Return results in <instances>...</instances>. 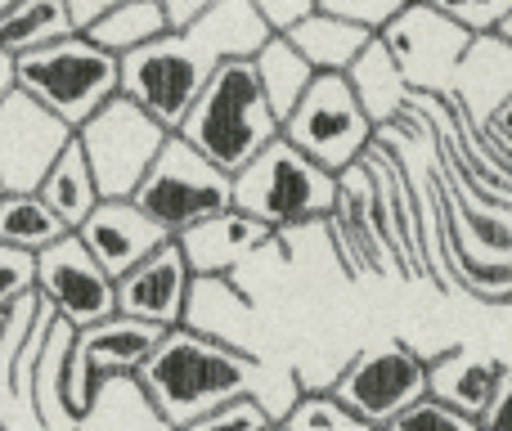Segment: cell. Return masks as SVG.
<instances>
[{"instance_id": "4", "label": "cell", "mask_w": 512, "mask_h": 431, "mask_svg": "<svg viewBox=\"0 0 512 431\" xmlns=\"http://www.w3.org/2000/svg\"><path fill=\"white\" fill-rule=\"evenodd\" d=\"M234 212L261 220L265 229H297L337 212V176L297 153L288 140H274L243 176H234Z\"/></svg>"}, {"instance_id": "16", "label": "cell", "mask_w": 512, "mask_h": 431, "mask_svg": "<svg viewBox=\"0 0 512 431\" xmlns=\"http://www.w3.org/2000/svg\"><path fill=\"white\" fill-rule=\"evenodd\" d=\"M77 238L108 270V279H117V283H122L131 270H140L153 252H162V247L171 243L167 229L153 225L131 198H126V203H99V212L77 229Z\"/></svg>"}, {"instance_id": "27", "label": "cell", "mask_w": 512, "mask_h": 431, "mask_svg": "<svg viewBox=\"0 0 512 431\" xmlns=\"http://www.w3.org/2000/svg\"><path fill=\"white\" fill-rule=\"evenodd\" d=\"M256 77H261L274 117H279V122H288V117L297 113V104L306 99V90L315 86L319 72L301 59L297 45H292L288 36H274V41L256 54Z\"/></svg>"}, {"instance_id": "3", "label": "cell", "mask_w": 512, "mask_h": 431, "mask_svg": "<svg viewBox=\"0 0 512 431\" xmlns=\"http://www.w3.org/2000/svg\"><path fill=\"white\" fill-rule=\"evenodd\" d=\"M18 90L50 108L72 131L122 95V59L99 50L86 36H63L45 50L18 59Z\"/></svg>"}, {"instance_id": "39", "label": "cell", "mask_w": 512, "mask_h": 431, "mask_svg": "<svg viewBox=\"0 0 512 431\" xmlns=\"http://www.w3.org/2000/svg\"><path fill=\"white\" fill-rule=\"evenodd\" d=\"M481 140L486 144H495V149H504V153H512V104L504 108V113L495 117V122L481 131Z\"/></svg>"}, {"instance_id": "18", "label": "cell", "mask_w": 512, "mask_h": 431, "mask_svg": "<svg viewBox=\"0 0 512 431\" xmlns=\"http://www.w3.org/2000/svg\"><path fill=\"white\" fill-rule=\"evenodd\" d=\"M270 238H279L274 229H265L261 220L243 216V212H225L212 216L203 225H194L189 234H180V252H185L194 279H230L252 252H261Z\"/></svg>"}, {"instance_id": "26", "label": "cell", "mask_w": 512, "mask_h": 431, "mask_svg": "<svg viewBox=\"0 0 512 431\" xmlns=\"http://www.w3.org/2000/svg\"><path fill=\"white\" fill-rule=\"evenodd\" d=\"M171 36L167 27V0H113V9L104 14V23L86 36L99 50H108L113 59L144 50V45Z\"/></svg>"}, {"instance_id": "14", "label": "cell", "mask_w": 512, "mask_h": 431, "mask_svg": "<svg viewBox=\"0 0 512 431\" xmlns=\"http://www.w3.org/2000/svg\"><path fill=\"white\" fill-rule=\"evenodd\" d=\"M194 270H189L180 243L171 238L162 252H153L140 270H131L117 283V315L135 319V324L176 333L189 319V301H194Z\"/></svg>"}, {"instance_id": "30", "label": "cell", "mask_w": 512, "mask_h": 431, "mask_svg": "<svg viewBox=\"0 0 512 431\" xmlns=\"http://www.w3.org/2000/svg\"><path fill=\"white\" fill-rule=\"evenodd\" d=\"M409 0H319V9L333 18H346V23L364 27V32L382 36L391 23L400 18V9H405Z\"/></svg>"}, {"instance_id": "36", "label": "cell", "mask_w": 512, "mask_h": 431, "mask_svg": "<svg viewBox=\"0 0 512 431\" xmlns=\"http://www.w3.org/2000/svg\"><path fill=\"white\" fill-rule=\"evenodd\" d=\"M207 9H212V0H167V27H171V36H189L207 18Z\"/></svg>"}, {"instance_id": "42", "label": "cell", "mask_w": 512, "mask_h": 431, "mask_svg": "<svg viewBox=\"0 0 512 431\" xmlns=\"http://www.w3.org/2000/svg\"><path fill=\"white\" fill-rule=\"evenodd\" d=\"M5 198H9V194H5V180H0V203H5Z\"/></svg>"}, {"instance_id": "32", "label": "cell", "mask_w": 512, "mask_h": 431, "mask_svg": "<svg viewBox=\"0 0 512 431\" xmlns=\"http://www.w3.org/2000/svg\"><path fill=\"white\" fill-rule=\"evenodd\" d=\"M32 292H36V256L0 243V315H9Z\"/></svg>"}, {"instance_id": "22", "label": "cell", "mask_w": 512, "mask_h": 431, "mask_svg": "<svg viewBox=\"0 0 512 431\" xmlns=\"http://www.w3.org/2000/svg\"><path fill=\"white\" fill-rule=\"evenodd\" d=\"M288 41L297 45V54L319 72V77H346L378 36L364 32V27H355V23H346V18L324 14L319 0H315V14H310Z\"/></svg>"}, {"instance_id": "29", "label": "cell", "mask_w": 512, "mask_h": 431, "mask_svg": "<svg viewBox=\"0 0 512 431\" xmlns=\"http://www.w3.org/2000/svg\"><path fill=\"white\" fill-rule=\"evenodd\" d=\"M283 431H373V427L360 423L333 391H306L301 405L292 409V418L283 423Z\"/></svg>"}, {"instance_id": "25", "label": "cell", "mask_w": 512, "mask_h": 431, "mask_svg": "<svg viewBox=\"0 0 512 431\" xmlns=\"http://www.w3.org/2000/svg\"><path fill=\"white\" fill-rule=\"evenodd\" d=\"M41 198H45V207H50V212L72 229V234H77V229L99 212V203H104V198H99L95 171H90V162H86V153H81L77 140L68 144V153H63V158L54 162V171L45 176Z\"/></svg>"}, {"instance_id": "41", "label": "cell", "mask_w": 512, "mask_h": 431, "mask_svg": "<svg viewBox=\"0 0 512 431\" xmlns=\"http://www.w3.org/2000/svg\"><path fill=\"white\" fill-rule=\"evenodd\" d=\"M499 36H504V41L512 45V14H508V23H504V27H499Z\"/></svg>"}, {"instance_id": "21", "label": "cell", "mask_w": 512, "mask_h": 431, "mask_svg": "<svg viewBox=\"0 0 512 431\" xmlns=\"http://www.w3.org/2000/svg\"><path fill=\"white\" fill-rule=\"evenodd\" d=\"M346 81H351L355 99L364 104L369 122L378 126V135L391 131L396 122H405V117H414L418 95L409 90V81L400 77V68H396V59H391V50L382 45V36L360 54V63L346 72Z\"/></svg>"}, {"instance_id": "35", "label": "cell", "mask_w": 512, "mask_h": 431, "mask_svg": "<svg viewBox=\"0 0 512 431\" xmlns=\"http://www.w3.org/2000/svg\"><path fill=\"white\" fill-rule=\"evenodd\" d=\"M270 36H292L310 14H315V0H256Z\"/></svg>"}, {"instance_id": "12", "label": "cell", "mask_w": 512, "mask_h": 431, "mask_svg": "<svg viewBox=\"0 0 512 431\" xmlns=\"http://www.w3.org/2000/svg\"><path fill=\"white\" fill-rule=\"evenodd\" d=\"M36 292L77 333L117 319V279H108V270L90 256V247L77 234L36 256Z\"/></svg>"}, {"instance_id": "1", "label": "cell", "mask_w": 512, "mask_h": 431, "mask_svg": "<svg viewBox=\"0 0 512 431\" xmlns=\"http://www.w3.org/2000/svg\"><path fill=\"white\" fill-rule=\"evenodd\" d=\"M140 382L149 387L153 405L162 409V418L171 431H189L203 423L212 409L230 405V400H261L265 414L274 423H288L292 409L301 405V378L279 364H261L243 346L212 342V337L194 333V328H176L162 337V346L153 351V360L144 364Z\"/></svg>"}, {"instance_id": "19", "label": "cell", "mask_w": 512, "mask_h": 431, "mask_svg": "<svg viewBox=\"0 0 512 431\" xmlns=\"http://www.w3.org/2000/svg\"><path fill=\"white\" fill-rule=\"evenodd\" d=\"M512 364L495 360V355H477L468 346H454V351L436 355L432 360V400L459 409L463 418L481 423L495 405L499 387H504Z\"/></svg>"}, {"instance_id": "24", "label": "cell", "mask_w": 512, "mask_h": 431, "mask_svg": "<svg viewBox=\"0 0 512 431\" xmlns=\"http://www.w3.org/2000/svg\"><path fill=\"white\" fill-rule=\"evenodd\" d=\"M63 36H77L68 0H0V54L5 59L18 63Z\"/></svg>"}, {"instance_id": "37", "label": "cell", "mask_w": 512, "mask_h": 431, "mask_svg": "<svg viewBox=\"0 0 512 431\" xmlns=\"http://www.w3.org/2000/svg\"><path fill=\"white\" fill-rule=\"evenodd\" d=\"M113 9V0H68V18H72V32L77 36H90L99 23H104V14Z\"/></svg>"}, {"instance_id": "7", "label": "cell", "mask_w": 512, "mask_h": 431, "mask_svg": "<svg viewBox=\"0 0 512 431\" xmlns=\"http://www.w3.org/2000/svg\"><path fill=\"white\" fill-rule=\"evenodd\" d=\"M283 140L297 153H306L315 167H324L328 176H346L369 158L378 126L369 122L346 77H315L297 113L283 122Z\"/></svg>"}, {"instance_id": "34", "label": "cell", "mask_w": 512, "mask_h": 431, "mask_svg": "<svg viewBox=\"0 0 512 431\" xmlns=\"http://www.w3.org/2000/svg\"><path fill=\"white\" fill-rule=\"evenodd\" d=\"M387 431H481V423H472V418H463L459 409H450V405H441V400L427 396L423 405H414Z\"/></svg>"}, {"instance_id": "5", "label": "cell", "mask_w": 512, "mask_h": 431, "mask_svg": "<svg viewBox=\"0 0 512 431\" xmlns=\"http://www.w3.org/2000/svg\"><path fill=\"white\" fill-rule=\"evenodd\" d=\"M153 225H162L171 238L189 234L194 225L212 216L234 212V176H225L221 167L194 153L180 135H171V144L162 149V158L153 162V171L144 176V185L131 198Z\"/></svg>"}, {"instance_id": "8", "label": "cell", "mask_w": 512, "mask_h": 431, "mask_svg": "<svg viewBox=\"0 0 512 431\" xmlns=\"http://www.w3.org/2000/svg\"><path fill=\"white\" fill-rule=\"evenodd\" d=\"M216 77V63L189 36H162L144 50L122 59V99L140 104L158 126L180 135L185 117L194 113L198 95Z\"/></svg>"}, {"instance_id": "38", "label": "cell", "mask_w": 512, "mask_h": 431, "mask_svg": "<svg viewBox=\"0 0 512 431\" xmlns=\"http://www.w3.org/2000/svg\"><path fill=\"white\" fill-rule=\"evenodd\" d=\"M481 431H512V369H508L504 387H499L495 405H490V414L481 418Z\"/></svg>"}, {"instance_id": "2", "label": "cell", "mask_w": 512, "mask_h": 431, "mask_svg": "<svg viewBox=\"0 0 512 431\" xmlns=\"http://www.w3.org/2000/svg\"><path fill=\"white\" fill-rule=\"evenodd\" d=\"M180 140L203 153L225 176H243L274 140H283V122L274 117L256 63H225L207 90L198 95L194 113L180 126Z\"/></svg>"}, {"instance_id": "11", "label": "cell", "mask_w": 512, "mask_h": 431, "mask_svg": "<svg viewBox=\"0 0 512 431\" xmlns=\"http://www.w3.org/2000/svg\"><path fill=\"white\" fill-rule=\"evenodd\" d=\"M72 140H77V131L68 122H59L32 95L14 90L0 104V180H5V194H41L45 176L68 153Z\"/></svg>"}, {"instance_id": "23", "label": "cell", "mask_w": 512, "mask_h": 431, "mask_svg": "<svg viewBox=\"0 0 512 431\" xmlns=\"http://www.w3.org/2000/svg\"><path fill=\"white\" fill-rule=\"evenodd\" d=\"M77 431H171V423L153 405L140 373H126V378H108L95 391L90 409L77 418Z\"/></svg>"}, {"instance_id": "43", "label": "cell", "mask_w": 512, "mask_h": 431, "mask_svg": "<svg viewBox=\"0 0 512 431\" xmlns=\"http://www.w3.org/2000/svg\"><path fill=\"white\" fill-rule=\"evenodd\" d=\"M274 431H283V427H274Z\"/></svg>"}, {"instance_id": "40", "label": "cell", "mask_w": 512, "mask_h": 431, "mask_svg": "<svg viewBox=\"0 0 512 431\" xmlns=\"http://www.w3.org/2000/svg\"><path fill=\"white\" fill-rule=\"evenodd\" d=\"M14 90H18V63L0 54V104H5V99L14 95Z\"/></svg>"}, {"instance_id": "10", "label": "cell", "mask_w": 512, "mask_h": 431, "mask_svg": "<svg viewBox=\"0 0 512 431\" xmlns=\"http://www.w3.org/2000/svg\"><path fill=\"white\" fill-rule=\"evenodd\" d=\"M477 36H468L436 0H409L400 18L382 32V45L391 50L400 77L409 81L418 99H450L459 77L463 54Z\"/></svg>"}, {"instance_id": "31", "label": "cell", "mask_w": 512, "mask_h": 431, "mask_svg": "<svg viewBox=\"0 0 512 431\" xmlns=\"http://www.w3.org/2000/svg\"><path fill=\"white\" fill-rule=\"evenodd\" d=\"M436 5L468 36H499V27H504L512 14V0H436Z\"/></svg>"}, {"instance_id": "28", "label": "cell", "mask_w": 512, "mask_h": 431, "mask_svg": "<svg viewBox=\"0 0 512 431\" xmlns=\"http://www.w3.org/2000/svg\"><path fill=\"white\" fill-rule=\"evenodd\" d=\"M68 234L72 229L45 207L41 194H9L5 203H0V243L5 247L41 256V252H50L54 243H63Z\"/></svg>"}, {"instance_id": "6", "label": "cell", "mask_w": 512, "mask_h": 431, "mask_svg": "<svg viewBox=\"0 0 512 431\" xmlns=\"http://www.w3.org/2000/svg\"><path fill=\"white\" fill-rule=\"evenodd\" d=\"M77 144L86 153L95 185L104 203H126L135 198V189L144 185V176L153 171V162L162 158V149L171 144V131L158 126L140 104L117 95L108 108H99L86 126L77 131Z\"/></svg>"}, {"instance_id": "33", "label": "cell", "mask_w": 512, "mask_h": 431, "mask_svg": "<svg viewBox=\"0 0 512 431\" xmlns=\"http://www.w3.org/2000/svg\"><path fill=\"white\" fill-rule=\"evenodd\" d=\"M274 427H279V423L265 414L261 400L243 396V400H230V405L212 409L203 423H194L189 431H274Z\"/></svg>"}, {"instance_id": "15", "label": "cell", "mask_w": 512, "mask_h": 431, "mask_svg": "<svg viewBox=\"0 0 512 431\" xmlns=\"http://www.w3.org/2000/svg\"><path fill=\"white\" fill-rule=\"evenodd\" d=\"M328 225H333V243L351 279L360 274L355 261H364V270L373 274H405V265H396L400 256L391 252L378 229V189H373V171L364 162L337 176V212Z\"/></svg>"}, {"instance_id": "13", "label": "cell", "mask_w": 512, "mask_h": 431, "mask_svg": "<svg viewBox=\"0 0 512 431\" xmlns=\"http://www.w3.org/2000/svg\"><path fill=\"white\" fill-rule=\"evenodd\" d=\"M162 328L135 324V319H108V324L81 328L72 342L68 360V409L72 418H81L95 400V391L108 378H126V373H144V364L153 360V351L162 346Z\"/></svg>"}, {"instance_id": "20", "label": "cell", "mask_w": 512, "mask_h": 431, "mask_svg": "<svg viewBox=\"0 0 512 431\" xmlns=\"http://www.w3.org/2000/svg\"><path fill=\"white\" fill-rule=\"evenodd\" d=\"M189 41L216 63H256V54L274 41L270 27H265L256 0H212L207 18L189 32Z\"/></svg>"}, {"instance_id": "17", "label": "cell", "mask_w": 512, "mask_h": 431, "mask_svg": "<svg viewBox=\"0 0 512 431\" xmlns=\"http://www.w3.org/2000/svg\"><path fill=\"white\" fill-rule=\"evenodd\" d=\"M445 104L459 108L477 131H486L512 104V45L504 36H477L472 41V50L459 63V77H454V95Z\"/></svg>"}, {"instance_id": "9", "label": "cell", "mask_w": 512, "mask_h": 431, "mask_svg": "<svg viewBox=\"0 0 512 431\" xmlns=\"http://www.w3.org/2000/svg\"><path fill=\"white\" fill-rule=\"evenodd\" d=\"M333 396L373 431H387L414 405L432 396V360L405 342H382L360 351L333 382Z\"/></svg>"}]
</instances>
